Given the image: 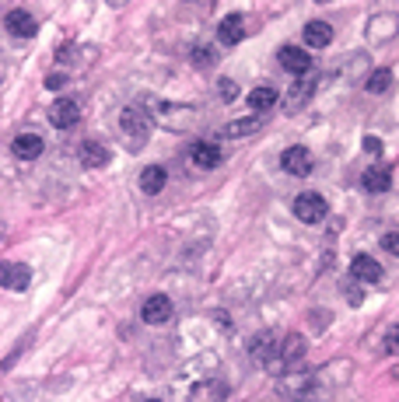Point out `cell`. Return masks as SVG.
I'll use <instances>...</instances> for the list:
<instances>
[{"mask_svg": "<svg viewBox=\"0 0 399 402\" xmlns=\"http://www.w3.org/2000/svg\"><path fill=\"white\" fill-rule=\"evenodd\" d=\"M81 119V105L74 98H60V102H53L49 105V123L56 130H74V123Z\"/></svg>", "mask_w": 399, "mask_h": 402, "instance_id": "1", "label": "cell"}, {"mask_svg": "<svg viewBox=\"0 0 399 402\" xmlns=\"http://www.w3.org/2000/svg\"><path fill=\"white\" fill-rule=\"evenodd\" d=\"M295 213H298V220H305V224H319V220L329 213V207H326V200H322L319 193H301V196L295 200Z\"/></svg>", "mask_w": 399, "mask_h": 402, "instance_id": "2", "label": "cell"}, {"mask_svg": "<svg viewBox=\"0 0 399 402\" xmlns=\"http://www.w3.org/2000/svg\"><path fill=\"white\" fill-rule=\"evenodd\" d=\"M277 60H280V67L288 70V74H298V77H305L312 70V60H308V52L301 46H284L277 52Z\"/></svg>", "mask_w": 399, "mask_h": 402, "instance_id": "3", "label": "cell"}, {"mask_svg": "<svg viewBox=\"0 0 399 402\" xmlns=\"http://www.w3.org/2000/svg\"><path fill=\"white\" fill-rule=\"evenodd\" d=\"M120 130H123V137H127V144L130 147H140L144 140H147V123H144V116L137 108H123V116H120Z\"/></svg>", "mask_w": 399, "mask_h": 402, "instance_id": "4", "label": "cell"}, {"mask_svg": "<svg viewBox=\"0 0 399 402\" xmlns=\"http://www.w3.org/2000/svg\"><path fill=\"white\" fill-rule=\"evenodd\" d=\"M280 168L288 175H308L312 171V151L308 147H288L280 154Z\"/></svg>", "mask_w": 399, "mask_h": 402, "instance_id": "5", "label": "cell"}, {"mask_svg": "<svg viewBox=\"0 0 399 402\" xmlns=\"http://www.w3.org/2000/svg\"><path fill=\"white\" fill-rule=\"evenodd\" d=\"M32 280V269L25 262H0V287L8 291H25Z\"/></svg>", "mask_w": 399, "mask_h": 402, "instance_id": "6", "label": "cell"}, {"mask_svg": "<svg viewBox=\"0 0 399 402\" xmlns=\"http://www.w3.org/2000/svg\"><path fill=\"white\" fill-rule=\"evenodd\" d=\"M140 318H144L147 325H165L168 318H172V301H168L165 294L147 298V301H144V308H140Z\"/></svg>", "mask_w": 399, "mask_h": 402, "instance_id": "7", "label": "cell"}, {"mask_svg": "<svg viewBox=\"0 0 399 402\" xmlns=\"http://www.w3.org/2000/svg\"><path fill=\"white\" fill-rule=\"evenodd\" d=\"M4 25H8V32L18 35V39H32V35L39 32V21H35L28 11H8Z\"/></svg>", "mask_w": 399, "mask_h": 402, "instance_id": "8", "label": "cell"}, {"mask_svg": "<svg viewBox=\"0 0 399 402\" xmlns=\"http://www.w3.org/2000/svg\"><path fill=\"white\" fill-rule=\"evenodd\" d=\"M42 137H35V133H18L15 140H11V154L15 157H21V161H35L39 154H42Z\"/></svg>", "mask_w": 399, "mask_h": 402, "instance_id": "9", "label": "cell"}, {"mask_svg": "<svg viewBox=\"0 0 399 402\" xmlns=\"http://www.w3.org/2000/svg\"><path fill=\"white\" fill-rule=\"evenodd\" d=\"M242 35H245V21H242V15H228V18L217 25V42H221V46H239Z\"/></svg>", "mask_w": 399, "mask_h": 402, "instance_id": "10", "label": "cell"}, {"mask_svg": "<svg viewBox=\"0 0 399 402\" xmlns=\"http://www.w3.org/2000/svg\"><path fill=\"white\" fill-rule=\"evenodd\" d=\"M189 157H193L196 168H217V164H221V151H217V144H210V140H196V144L189 147Z\"/></svg>", "mask_w": 399, "mask_h": 402, "instance_id": "11", "label": "cell"}, {"mask_svg": "<svg viewBox=\"0 0 399 402\" xmlns=\"http://www.w3.org/2000/svg\"><path fill=\"white\" fill-rule=\"evenodd\" d=\"M351 273H354V280H364V283H382V266H378L371 256H354Z\"/></svg>", "mask_w": 399, "mask_h": 402, "instance_id": "12", "label": "cell"}, {"mask_svg": "<svg viewBox=\"0 0 399 402\" xmlns=\"http://www.w3.org/2000/svg\"><path fill=\"white\" fill-rule=\"evenodd\" d=\"M165 182H168V171H165L161 164H147V168L140 171V189H144L147 196H158V193L165 189Z\"/></svg>", "mask_w": 399, "mask_h": 402, "instance_id": "13", "label": "cell"}, {"mask_svg": "<svg viewBox=\"0 0 399 402\" xmlns=\"http://www.w3.org/2000/svg\"><path fill=\"white\" fill-rule=\"evenodd\" d=\"M301 39H305V46H308V49H326V46L333 42V28H329L326 21H308Z\"/></svg>", "mask_w": 399, "mask_h": 402, "instance_id": "14", "label": "cell"}, {"mask_svg": "<svg viewBox=\"0 0 399 402\" xmlns=\"http://www.w3.org/2000/svg\"><path fill=\"white\" fill-rule=\"evenodd\" d=\"M361 182H364V189L368 193H389V186H392V175H389V168H382V164H371L364 175H361Z\"/></svg>", "mask_w": 399, "mask_h": 402, "instance_id": "15", "label": "cell"}, {"mask_svg": "<svg viewBox=\"0 0 399 402\" xmlns=\"http://www.w3.org/2000/svg\"><path fill=\"white\" fill-rule=\"evenodd\" d=\"M81 157H84L88 168H102V164L109 161V151H105V144H98V140H84V144H81Z\"/></svg>", "mask_w": 399, "mask_h": 402, "instance_id": "16", "label": "cell"}, {"mask_svg": "<svg viewBox=\"0 0 399 402\" xmlns=\"http://www.w3.org/2000/svg\"><path fill=\"white\" fill-rule=\"evenodd\" d=\"M273 105H277V91H273V88H252V91H249V108L266 112V108H273Z\"/></svg>", "mask_w": 399, "mask_h": 402, "instance_id": "17", "label": "cell"}, {"mask_svg": "<svg viewBox=\"0 0 399 402\" xmlns=\"http://www.w3.org/2000/svg\"><path fill=\"white\" fill-rule=\"evenodd\" d=\"M305 354V339L301 336H288V343H284V361H280V371L288 367V364H298Z\"/></svg>", "mask_w": 399, "mask_h": 402, "instance_id": "18", "label": "cell"}, {"mask_svg": "<svg viewBox=\"0 0 399 402\" xmlns=\"http://www.w3.org/2000/svg\"><path fill=\"white\" fill-rule=\"evenodd\" d=\"M259 130V119L256 116H249V119H235V123H228V137H252Z\"/></svg>", "mask_w": 399, "mask_h": 402, "instance_id": "19", "label": "cell"}, {"mask_svg": "<svg viewBox=\"0 0 399 402\" xmlns=\"http://www.w3.org/2000/svg\"><path fill=\"white\" fill-rule=\"evenodd\" d=\"M193 64H196V67H214V64H217V52H214L210 46H196V49H193Z\"/></svg>", "mask_w": 399, "mask_h": 402, "instance_id": "20", "label": "cell"}, {"mask_svg": "<svg viewBox=\"0 0 399 402\" xmlns=\"http://www.w3.org/2000/svg\"><path fill=\"white\" fill-rule=\"evenodd\" d=\"M389 81H392V77H389V70H375V77L368 81V91H371V95H378V91H385V88H389Z\"/></svg>", "mask_w": 399, "mask_h": 402, "instance_id": "21", "label": "cell"}, {"mask_svg": "<svg viewBox=\"0 0 399 402\" xmlns=\"http://www.w3.org/2000/svg\"><path fill=\"white\" fill-rule=\"evenodd\" d=\"M64 84H67V77H64V74H53V77H46V88H53V91H56V88H64Z\"/></svg>", "mask_w": 399, "mask_h": 402, "instance_id": "22", "label": "cell"}, {"mask_svg": "<svg viewBox=\"0 0 399 402\" xmlns=\"http://www.w3.org/2000/svg\"><path fill=\"white\" fill-rule=\"evenodd\" d=\"M385 249H389V252H399V235H396V231L385 235Z\"/></svg>", "mask_w": 399, "mask_h": 402, "instance_id": "23", "label": "cell"}, {"mask_svg": "<svg viewBox=\"0 0 399 402\" xmlns=\"http://www.w3.org/2000/svg\"><path fill=\"white\" fill-rule=\"evenodd\" d=\"M364 147H368V151H371V154H378V151H382V144H378V140H375V137H368V140H364Z\"/></svg>", "mask_w": 399, "mask_h": 402, "instance_id": "24", "label": "cell"}, {"mask_svg": "<svg viewBox=\"0 0 399 402\" xmlns=\"http://www.w3.org/2000/svg\"><path fill=\"white\" fill-rule=\"evenodd\" d=\"M221 91H224V98H232V95H235V84H232V81H224Z\"/></svg>", "mask_w": 399, "mask_h": 402, "instance_id": "25", "label": "cell"}, {"mask_svg": "<svg viewBox=\"0 0 399 402\" xmlns=\"http://www.w3.org/2000/svg\"><path fill=\"white\" fill-rule=\"evenodd\" d=\"M147 402H158V399H147Z\"/></svg>", "mask_w": 399, "mask_h": 402, "instance_id": "26", "label": "cell"}]
</instances>
